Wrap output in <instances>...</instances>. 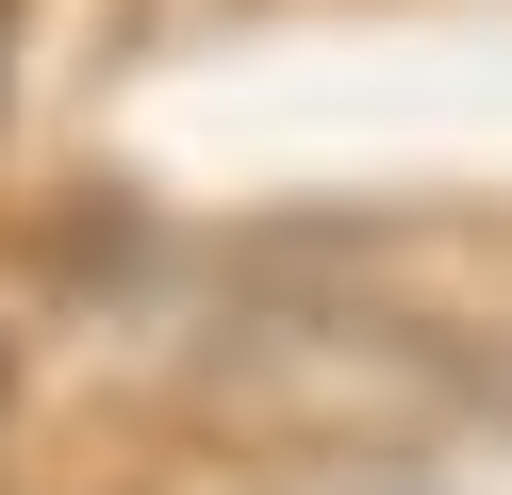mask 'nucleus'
<instances>
[{
  "instance_id": "1",
  "label": "nucleus",
  "mask_w": 512,
  "mask_h": 495,
  "mask_svg": "<svg viewBox=\"0 0 512 495\" xmlns=\"http://www.w3.org/2000/svg\"><path fill=\"white\" fill-rule=\"evenodd\" d=\"M0 83H17V0H0Z\"/></svg>"
}]
</instances>
